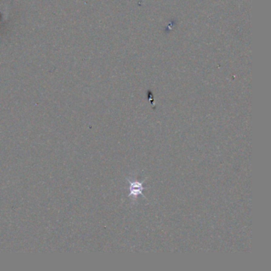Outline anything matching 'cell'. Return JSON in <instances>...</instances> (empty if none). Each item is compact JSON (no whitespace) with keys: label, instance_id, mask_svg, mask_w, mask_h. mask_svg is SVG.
Masks as SVG:
<instances>
[{"label":"cell","instance_id":"obj_1","mask_svg":"<svg viewBox=\"0 0 271 271\" xmlns=\"http://www.w3.org/2000/svg\"><path fill=\"white\" fill-rule=\"evenodd\" d=\"M132 187L130 186V194L135 193V196H137L139 193H141V190L142 189L141 184L138 183H132Z\"/></svg>","mask_w":271,"mask_h":271}]
</instances>
